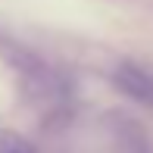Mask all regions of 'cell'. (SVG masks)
<instances>
[{"instance_id":"obj_1","label":"cell","mask_w":153,"mask_h":153,"mask_svg":"<svg viewBox=\"0 0 153 153\" xmlns=\"http://www.w3.org/2000/svg\"><path fill=\"white\" fill-rule=\"evenodd\" d=\"M116 81H119V88L125 94H131L134 100L141 103H153V78L144 69L131 66V62H125V66L116 69Z\"/></svg>"},{"instance_id":"obj_2","label":"cell","mask_w":153,"mask_h":153,"mask_svg":"<svg viewBox=\"0 0 153 153\" xmlns=\"http://www.w3.org/2000/svg\"><path fill=\"white\" fill-rule=\"evenodd\" d=\"M0 153H38L25 137L13 134V131H0Z\"/></svg>"}]
</instances>
